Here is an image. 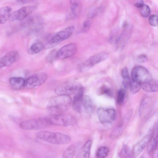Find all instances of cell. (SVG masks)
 I'll list each match as a JSON object with an SVG mask.
<instances>
[{"label":"cell","instance_id":"6da1fadb","mask_svg":"<svg viewBox=\"0 0 158 158\" xmlns=\"http://www.w3.org/2000/svg\"><path fill=\"white\" fill-rule=\"evenodd\" d=\"M36 137L40 140L55 144H67L71 141L70 137L66 134L46 131H39Z\"/></svg>","mask_w":158,"mask_h":158},{"label":"cell","instance_id":"7a4b0ae2","mask_svg":"<svg viewBox=\"0 0 158 158\" xmlns=\"http://www.w3.org/2000/svg\"><path fill=\"white\" fill-rule=\"evenodd\" d=\"M72 100L69 96L58 95L51 99L48 102L47 108L55 112L54 114L62 113L72 104Z\"/></svg>","mask_w":158,"mask_h":158},{"label":"cell","instance_id":"3957f363","mask_svg":"<svg viewBox=\"0 0 158 158\" xmlns=\"http://www.w3.org/2000/svg\"><path fill=\"white\" fill-rule=\"evenodd\" d=\"M82 87L77 81L74 79L70 80L58 86L56 89L55 92L58 95L69 96L76 94Z\"/></svg>","mask_w":158,"mask_h":158},{"label":"cell","instance_id":"277c9868","mask_svg":"<svg viewBox=\"0 0 158 158\" xmlns=\"http://www.w3.org/2000/svg\"><path fill=\"white\" fill-rule=\"evenodd\" d=\"M46 118L49 125L66 127L73 125L76 122L73 116L63 113L53 114Z\"/></svg>","mask_w":158,"mask_h":158},{"label":"cell","instance_id":"5b68a950","mask_svg":"<svg viewBox=\"0 0 158 158\" xmlns=\"http://www.w3.org/2000/svg\"><path fill=\"white\" fill-rule=\"evenodd\" d=\"M74 30V27L71 26L62 30L54 35L45 45L47 48L53 47L60 43L65 40L72 35Z\"/></svg>","mask_w":158,"mask_h":158},{"label":"cell","instance_id":"8992f818","mask_svg":"<svg viewBox=\"0 0 158 158\" xmlns=\"http://www.w3.org/2000/svg\"><path fill=\"white\" fill-rule=\"evenodd\" d=\"M132 80L141 84L151 81L152 76L149 71L145 68L141 66L135 67L131 71Z\"/></svg>","mask_w":158,"mask_h":158},{"label":"cell","instance_id":"52a82bcc","mask_svg":"<svg viewBox=\"0 0 158 158\" xmlns=\"http://www.w3.org/2000/svg\"><path fill=\"white\" fill-rule=\"evenodd\" d=\"M49 124L46 117L39 118L25 121L20 124V127L24 130H37L46 128Z\"/></svg>","mask_w":158,"mask_h":158},{"label":"cell","instance_id":"ba28073f","mask_svg":"<svg viewBox=\"0 0 158 158\" xmlns=\"http://www.w3.org/2000/svg\"><path fill=\"white\" fill-rule=\"evenodd\" d=\"M97 113L100 121L104 124L112 122L115 116V111L113 108H99Z\"/></svg>","mask_w":158,"mask_h":158},{"label":"cell","instance_id":"9c48e42d","mask_svg":"<svg viewBox=\"0 0 158 158\" xmlns=\"http://www.w3.org/2000/svg\"><path fill=\"white\" fill-rule=\"evenodd\" d=\"M47 75L44 72H40L34 74L25 80V87L31 88L42 84L46 80Z\"/></svg>","mask_w":158,"mask_h":158},{"label":"cell","instance_id":"30bf717a","mask_svg":"<svg viewBox=\"0 0 158 158\" xmlns=\"http://www.w3.org/2000/svg\"><path fill=\"white\" fill-rule=\"evenodd\" d=\"M108 56V53L106 52H101L90 57L81 66V69L84 71L89 69L95 64L106 59Z\"/></svg>","mask_w":158,"mask_h":158},{"label":"cell","instance_id":"8fae6325","mask_svg":"<svg viewBox=\"0 0 158 158\" xmlns=\"http://www.w3.org/2000/svg\"><path fill=\"white\" fill-rule=\"evenodd\" d=\"M36 7L35 6H23L11 13L9 19L10 21L22 20L34 12Z\"/></svg>","mask_w":158,"mask_h":158},{"label":"cell","instance_id":"7c38bea8","mask_svg":"<svg viewBox=\"0 0 158 158\" xmlns=\"http://www.w3.org/2000/svg\"><path fill=\"white\" fill-rule=\"evenodd\" d=\"M153 133V131L151 130L134 146L132 150L133 155L134 157H136L139 155L148 144L152 137Z\"/></svg>","mask_w":158,"mask_h":158},{"label":"cell","instance_id":"4fadbf2b","mask_svg":"<svg viewBox=\"0 0 158 158\" xmlns=\"http://www.w3.org/2000/svg\"><path fill=\"white\" fill-rule=\"evenodd\" d=\"M77 50L76 45L73 43L66 44L60 48L56 53L57 58L64 59L72 56Z\"/></svg>","mask_w":158,"mask_h":158},{"label":"cell","instance_id":"5bb4252c","mask_svg":"<svg viewBox=\"0 0 158 158\" xmlns=\"http://www.w3.org/2000/svg\"><path fill=\"white\" fill-rule=\"evenodd\" d=\"M132 114V112L130 111L125 116L122 121L113 129L110 135L111 139H116L121 134L131 117Z\"/></svg>","mask_w":158,"mask_h":158},{"label":"cell","instance_id":"9a60e30c","mask_svg":"<svg viewBox=\"0 0 158 158\" xmlns=\"http://www.w3.org/2000/svg\"><path fill=\"white\" fill-rule=\"evenodd\" d=\"M19 56L15 51L9 52L0 59V68L10 65L16 60Z\"/></svg>","mask_w":158,"mask_h":158},{"label":"cell","instance_id":"2e32d148","mask_svg":"<svg viewBox=\"0 0 158 158\" xmlns=\"http://www.w3.org/2000/svg\"><path fill=\"white\" fill-rule=\"evenodd\" d=\"M81 144V142H77L70 145L64 151L61 158H73Z\"/></svg>","mask_w":158,"mask_h":158},{"label":"cell","instance_id":"e0dca14e","mask_svg":"<svg viewBox=\"0 0 158 158\" xmlns=\"http://www.w3.org/2000/svg\"><path fill=\"white\" fill-rule=\"evenodd\" d=\"M83 96V88L82 87L75 94L73 101H72L73 109L79 113L81 111Z\"/></svg>","mask_w":158,"mask_h":158},{"label":"cell","instance_id":"ac0fdd59","mask_svg":"<svg viewBox=\"0 0 158 158\" xmlns=\"http://www.w3.org/2000/svg\"><path fill=\"white\" fill-rule=\"evenodd\" d=\"M92 141L89 140L79 150L75 158H89Z\"/></svg>","mask_w":158,"mask_h":158},{"label":"cell","instance_id":"d6986e66","mask_svg":"<svg viewBox=\"0 0 158 158\" xmlns=\"http://www.w3.org/2000/svg\"><path fill=\"white\" fill-rule=\"evenodd\" d=\"M25 79L21 77H12L9 80L10 85L15 90H19L25 87Z\"/></svg>","mask_w":158,"mask_h":158},{"label":"cell","instance_id":"ffe728a7","mask_svg":"<svg viewBox=\"0 0 158 158\" xmlns=\"http://www.w3.org/2000/svg\"><path fill=\"white\" fill-rule=\"evenodd\" d=\"M141 88L147 92H157L158 90V81L152 79L148 82L141 84Z\"/></svg>","mask_w":158,"mask_h":158},{"label":"cell","instance_id":"44dd1931","mask_svg":"<svg viewBox=\"0 0 158 158\" xmlns=\"http://www.w3.org/2000/svg\"><path fill=\"white\" fill-rule=\"evenodd\" d=\"M11 11L12 8L10 6H5L0 8V24L5 23L9 19Z\"/></svg>","mask_w":158,"mask_h":158},{"label":"cell","instance_id":"7402d4cb","mask_svg":"<svg viewBox=\"0 0 158 158\" xmlns=\"http://www.w3.org/2000/svg\"><path fill=\"white\" fill-rule=\"evenodd\" d=\"M70 3L71 11L70 17L73 19L77 17L80 14L81 5L80 1L78 0H71Z\"/></svg>","mask_w":158,"mask_h":158},{"label":"cell","instance_id":"603a6c76","mask_svg":"<svg viewBox=\"0 0 158 158\" xmlns=\"http://www.w3.org/2000/svg\"><path fill=\"white\" fill-rule=\"evenodd\" d=\"M158 135L157 127L153 131L152 137L149 142L147 148V152L149 154L156 148L158 143Z\"/></svg>","mask_w":158,"mask_h":158},{"label":"cell","instance_id":"cb8c5ba5","mask_svg":"<svg viewBox=\"0 0 158 158\" xmlns=\"http://www.w3.org/2000/svg\"><path fill=\"white\" fill-rule=\"evenodd\" d=\"M82 105L86 112L91 113L94 109V104L91 98L87 95H83L82 100Z\"/></svg>","mask_w":158,"mask_h":158},{"label":"cell","instance_id":"d4e9b609","mask_svg":"<svg viewBox=\"0 0 158 158\" xmlns=\"http://www.w3.org/2000/svg\"><path fill=\"white\" fill-rule=\"evenodd\" d=\"M44 46L40 42H36L32 44L28 50V52L31 54H34L40 52L43 49Z\"/></svg>","mask_w":158,"mask_h":158},{"label":"cell","instance_id":"484cf974","mask_svg":"<svg viewBox=\"0 0 158 158\" xmlns=\"http://www.w3.org/2000/svg\"><path fill=\"white\" fill-rule=\"evenodd\" d=\"M121 75L123 80L122 84L127 88L130 87L131 81L130 78L128 69L126 67H125L122 69L121 71Z\"/></svg>","mask_w":158,"mask_h":158},{"label":"cell","instance_id":"4316f807","mask_svg":"<svg viewBox=\"0 0 158 158\" xmlns=\"http://www.w3.org/2000/svg\"><path fill=\"white\" fill-rule=\"evenodd\" d=\"M127 89L125 87L122 85L121 88L118 91L117 97V102L118 104L121 105L123 103Z\"/></svg>","mask_w":158,"mask_h":158},{"label":"cell","instance_id":"83f0119b","mask_svg":"<svg viewBox=\"0 0 158 158\" xmlns=\"http://www.w3.org/2000/svg\"><path fill=\"white\" fill-rule=\"evenodd\" d=\"M109 149L106 146H102L99 148L96 154L97 158H105L108 155Z\"/></svg>","mask_w":158,"mask_h":158},{"label":"cell","instance_id":"f1b7e54d","mask_svg":"<svg viewBox=\"0 0 158 158\" xmlns=\"http://www.w3.org/2000/svg\"><path fill=\"white\" fill-rule=\"evenodd\" d=\"M130 87L131 93L133 94H134L139 91L141 88V85L140 84L132 80L131 81Z\"/></svg>","mask_w":158,"mask_h":158},{"label":"cell","instance_id":"f546056e","mask_svg":"<svg viewBox=\"0 0 158 158\" xmlns=\"http://www.w3.org/2000/svg\"><path fill=\"white\" fill-rule=\"evenodd\" d=\"M151 10L149 6L146 5H143L140 9V13L144 18H147L150 15Z\"/></svg>","mask_w":158,"mask_h":158},{"label":"cell","instance_id":"4dcf8cb0","mask_svg":"<svg viewBox=\"0 0 158 158\" xmlns=\"http://www.w3.org/2000/svg\"><path fill=\"white\" fill-rule=\"evenodd\" d=\"M99 92L102 94H105L108 96H111L112 93L110 89L108 86L104 85L99 89Z\"/></svg>","mask_w":158,"mask_h":158},{"label":"cell","instance_id":"1f68e13d","mask_svg":"<svg viewBox=\"0 0 158 158\" xmlns=\"http://www.w3.org/2000/svg\"><path fill=\"white\" fill-rule=\"evenodd\" d=\"M150 24L152 26L156 27L158 25L157 16L156 15L152 14L149 19Z\"/></svg>","mask_w":158,"mask_h":158},{"label":"cell","instance_id":"d6a6232c","mask_svg":"<svg viewBox=\"0 0 158 158\" xmlns=\"http://www.w3.org/2000/svg\"><path fill=\"white\" fill-rule=\"evenodd\" d=\"M56 53L57 51L55 50L51 51L46 57L47 60L49 62H52L57 58Z\"/></svg>","mask_w":158,"mask_h":158},{"label":"cell","instance_id":"836d02e7","mask_svg":"<svg viewBox=\"0 0 158 158\" xmlns=\"http://www.w3.org/2000/svg\"><path fill=\"white\" fill-rule=\"evenodd\" d=\"M91 26V23L89 20H85L83 23L81 31L82 32H87Z\"/></svg>","mask_w":158,"mask_h":158},{"label":"cell","instance_id":"e575fe53","mask_svg":"<svg viewBox=\"0 0 158 158\" xmlns=\"http://www.w3.org/2000/svg\"><path fill=\"white\" fill-rule=\"evenodd\" d=\"M137 59L138 61L141 63H145L148 60L147 56L144 54L139 55L138 56Z\"/></svg>","mask_w":158,"mask_h":158},{"label":"cell","instance_id":"d590c367","mask_svg":"<svg viewBox=\"0 0 158 158\" xmlns=\"http://www.w3.org/2000/svg\"><path fill=\"white\" fill-rule=\"evenodd\" d=\"M134 5L135 6L138 8L141 7L144 5V2L142 0H138L134 1Z\"/></svg>","mask_w":158,"mask_h":158},{"label":"cell","instance_id":"8d00e7d4","mask_svg":"<svg viewBox=\"0 0 158 158\" xmlns=\"http://www.w3.org/2000/svg\"><path fill=\"white\" fill-rule=\"evenodd\" d=\"M141 158H145L143 156H142Z\"/></svg>","mask_w":158,"mask_h":158},{"label":"cell","instance_id":"74e56055","mask_svg":"<svg viewBox=\"0 0 158 158\" xmlns=\"http://www.w3.org/2000/svg\"><path fill=\"white\" fill-rule=\"evenodd\" d=\"M46 158H51L49 157H46Z\"/></svg>","mask_w":158,"mask_h":158}]
</instances>
